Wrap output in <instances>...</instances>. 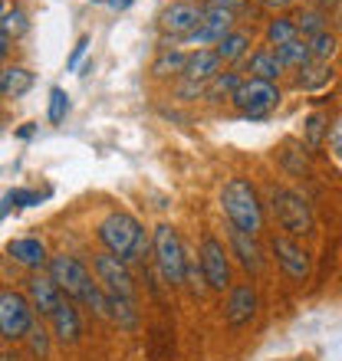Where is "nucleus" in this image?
Instances as JSON below:
<instances>
[{
	"label": "nucleus",
	"instance_id": "15",
	"mask_svg": "<svg viewBox=\"0 0 342 361\" xmlns=\"http://www.w3.org/2000/svg\"><path fill=\"white\" fill-rule=\"evenodd\" d=\"M23 293H27L30 305H33V312H37V319H49L53 315V309H57L66 295L59 293V286L53 283V276L43 269V273H30L27 283H23Z\"/></svg>",
	"mask_w": 342,
	"mask_h": 361
},
{
	"label": "nucleus",
	"instance_id": "20",
	"mask_svg": "<svg viewBox=\"0 0 342 361\" xmlns=\"http://www.w3.org/2000/svg\"><path fill=\"white\" fill-rule=\"evenodd\" d=\"M119 332L125 335H138L142 329V309H138V299H119V295H109V319Z\"/></svg>",
	"mask_w": 342,
	"mask_h": 361
},
{
	"label": "nucleus",
	"instance_id": "36",
	"mask_svg": "<svg viewBox=\"0 0 342 361\" xmlns=\"http://www.w3.org/2000/svg\"><path fill=\"white\" fill-rule=\"evenodd\" d=\"M89 43H93L89 37H79V39H76V47H73V53H69V59H66V69H69V73H76V69H79L83 56L89 53Z\"/></svg>",
	"mask_w": 342,
	"mask_h": 361
},
{
	"label": "nucleus",
	"instance_id": "14",
	"mask_svg": "<svg viewBox=\"0 0 342 361\" xmlns=\"http://www.w3.org/2000/svg\"><path fill=\"white\" fill-rule=\"evenodd\" d=\"M47 329H49V335H53V342H57V345H63V348H73V345L83 342V335H86L83 309H79L76 302L63 299V302L53 309V315L47 319Z\"/></svg>",
	"mask_w": 342,
	"mask_h": 361
},
{
	"label": "nucleus",
	"instance_id": "44",
	"mask_svg": "<svg viewBox=\"0 0 342 361\" xmlns=\"http://www.w3.org/2000/svg\"><path fill=\"white\" fill-rule=\"evenodd\" d=\"M316 4H319V7H336L339 0H316Z\"/></svg>",
	"mask_w": 342,
	"mask_h": 361
},
{
	"label": "nucleus",
	"instance_id": "12",
	"mask_svg": "<svg viewBox=\"0 0 342 361\" xmlns=\"http://www.w3.org/2000/svg\"><path fill=\"white\" fill-rule=\"evenodd\" d=\"M270 253H273L276 267L283 269L286 279H293V283H306L309 273H313V257H309V250L303 243H296L293 237H286V233H276L270 240Z\"/></svg>",
	"mask_w": 342,
	"mask_h": 361
},
{
	"label": "nucleus",
	"instance_id": "40",
	"mask_svg": "<svg viewBox=\"0 0 342 361\" xmlns=\"http://www.w3.org/2000/svg\"><path fill=\"white\" fill-rule=\"evenodd\" d=\"M208 4H218V7H228V10H234V13H237L247 0H208Z\"/></svg>",
	"mask_w": 342,
	"mask_h": 361
},
{
	"label": "nucleus",
	"instance_id": "1",
	"mask_svg": "<svg viewBox=\"0 0 342 361\" xmlns=\"http://www.w3.org/2000/svg\"><path fill=\"white\" fill-rule=\"evenodd\" d=\"M47 273L53 276V283L59 286V293L66 295L69 302L93 312L95 319H109V295L99 289L93 269L83 257H76V253H49Z\"/></svg>",
	"mask_w": 342,
	"mask_h": 361
},
{
	"label": "nucleus",
	"instance_id": "8",
	"mask_svg": "<svg viewBox=\"0 0 342 361\" xmlns=\"http://www.w3.org/2000/svg\"><path fill=\"white\" fill-rule=\"evenodd\" d=\"M89 269H93L95 283H99V289H102L105 295L135 299L138 286H135V273H132V267H129L125 259H119V257H112V253L99 250V253H93V267Z\"/></svg>",
	"mask_w": 342,
	"mask_h": 361
},
{
	"label": "nucleus",
	"instance_id": "17",
	"mask_svg": "<svg viewBox=\"0 0 342 361\" xmlns=\"http://www.w3.org/2000/svg\"><path fill=\"white\" fill-rule=\"evenodd\" d=\"M228 253L240 263V269H247L250 276H256L260 269H264L266 257H264V247L256 243V237H250V233H240V230L228 227Z\"/></svg>",
	"mask_w": 342,
	"mask_h": 361
},
{
	"label": "nucleus",
	"instance_id": "18",
	"mask_svg": "<svg viewBox=\"0 0 342 361\" xmlns=\"http://www.w3.org/2000/svg\"><path fill=\"white\" fill-rule=\"evenodd\" d=\"M37 86V73L30 66H20V63H7L0 66V99H23L30 89Z\"/></svg>",
	"mask_w": 342,
	"mask_h": 361
},
{
	"label": "nucleus",
	"instance_id": "2",
	"mask_svg": "<svg viewBox=\"0 0 342 361\" xmlns=\"http://www.w3.org/2000/svg\"><path fill=\"white\" fill-rule=\"evenodd\" d=\"M95 240L102 243L105 253L125 259L129 267L152 259V230H145L142 220L129 210H109L95 227Z\"/></svg>",
	"mask_w": 342,
	"mask_h": 361
},
{
	"label": "nucleus",
	"instance_id": "10",
	"mask_svg": "<svg viewBox=\"0 0 342 361\" xmlns=\"http://www.w3.org/2000/svg\"><path fill=\"white\" fill-rule=\"evenodd\" d=\"M201 10L204 4L198 0H171L168 7L162 10L158 17V30H162V47H175V43H184V39L198 30L201 23Z\"/></svg>",
	"mask_w": 342,
	"mask_h": 361
},
{
	"label": "nucleus",
	"instance_id": "25",
	"mask_svg": "<svg viewBox=\"0 0 342 361\" xmlns=\"http://www.w3.org/2000/svg\"><path fill=\"white\" fill-rule=\"evenodd\" d=\"M333 82V66L329 63H316L309 59L303 69H300V76H296V89H303V92H316V89H323Z\"/></svg>",
	"mask_w": 342,
	"mask_h": 361
},
{
	"label": "nucleus",
	"instance_id": "22",
	"mask_svg": "<svg viewBox=\"0 0 342 361\" xmlns=\"http://www.w3.org/2000/svg\"><path fill=\"white\" fill-rule=\"evenodd\" d=\"M247 79H264V82H276V79L283 76L286 69L280 66V59H276V53L270 47H260L254 49L247 59Z\"/></svg>",
	"mask_w": 342,
	"mask_h": 361
},
{
	"label": "nucleus",
	"instance_id": "6",
	"mask_svg": "<svg viewBox=\"0 0 342 361\" xmlns=\"http://www.w3.org/2000/svg\"><path fill=\"white\" fill-rule=\"evenodd\" d=\"M33 322H37V312L23 289H0V342L20 345Z\"/></svg>",
	"mask_w": 342,
	"mask_h": 361
},
{
	"label": "nucleus",
	"instance_id": "3",
	"mask_svg": "<svg viewBox=\"0 0 342 361\" xmlns=\"http://www.w3.org/2000/svg\"><path fill=\"white\" fill-rule=\"evenodd\" d=\"M220 210L228 217V227L240 230V233H250V237H260V230L266 224V207L256 188L247 178H230L224 180L220 188Z\"/></svg>",
	"mask_w": 342,
	"mask_h": 361
},
{
	"label": "nucleus",
	"instance_id": "29",
	"mask_svg": "<svg viewBox=\"0 0 342 361\" xmlns=\"http://www.w3.org/2000/svg\"><path fill=\"white\" fill-rule=\"evenodd\" d=\"M273 53L283 69H303L306 63H309V47H306V39H300V37L283 43V47H276Z\"/></svg>",
	"mask_w": 342,
	"mask_h": 361
},
{
	"label": "nucleus",
	"instance_id": "27",
	"mask_svg": "<svg viewBox=\"0 0 342 361\" xmlns=\"http://www.w3.org/2000/svg\"><path fill=\"white\" fill-rule=\"evenodd\" d=\"M27 33H30V17H27V10L7 7L4 13H0V37H4V39L17 43V39H23Z\"/></svg>",
	"mask_w": 342,
	"mask_h": 361
},
{
	"label": "nucleus",
	"instance_id": "33",
	"mask_svg": "<svg viewBox=\"0 0 342 361\" xmlns=\"http://www.w3.org/2000/svg\"><path fill=\"white\" fill-rule=\"evenodd\" d=\"M66 115H69V95H66V89L53 86V89H49V102H47V122L49 125H63V122H66Z\"/></svg>",
	"mask_w": 342,
	"mask_h": 361
},
{
	"label": "nucleus",
	"instance_id": "42",
	"mask_svg": "<svg viewBox=\"0 0 342 361\" xmlns=\"http://www.w3.org/2000/svg\"><path fill=\"white\" fill-rule=\"evenodd\" d=\"M0 361H20L17 352H0Z\"/></svg>",
	"mask_w": 342,
	"mask_h": 361
},
{
	"label": "nucleus",
	"instance_id": "38",
	"mask_svg": "<svg viewBox=\"0 0 342 361\" xmlns=\"http://www.w3.org/2000/svg\"><path fill=\"white\" fill-rule=\"evenodd\" d=\"M256 4H260V7H266V10H273V13L293 7V0H256Z\"/></svg>",
	"mask_w": 342,
	"mask_h": 361
},
{
	"label": "nucleus",
	"instance_id": "35",
	"mask_svg": "<svg viewBox=\"0 0 342 361\" xmlns=\"http://www.w3.org/2000/svg\"><path fill=\"white\" fill-rule=\"evenodd\" d=\"M178 99H181V102H194V99H204V82H191V79H181Z\"/></svg>",
	"mask_w": 342,
	"mask_h": 361
},
{
	"label": "nucleus",
	"instance_id": "47",
	"mask_svg": "<svg viewBox=\"0 0 342 361\" xmlns=\"http://www.w3.org/2000/svg\"><path fill=\"white\" fill-rule=\"evenodd\" d=\"M0 102H4V99H0Z\"/></svg>",
	"mask_w": 342,
	"mask_h": 361
},
{
	"label": "nucleus",
	"instance_id": "24",
	"mask_svg": "<svg viewBox=\"0 0 342 361\" xmlns=\"http://www.w3.org/2000/svg\"><path fill=\"white\" fill-rule=\"evenodd\" d=\"M20 345H23V355H27L30 361H47L49 352H53V335H49L47 322H43V319H37V322H33V329L27 332V338H23Z\"/></svg>",
	"mask_w": 342,
	"mask_h": 361
},
{
	"label": "nucleus",
	"instance_id": "28",
	"mask_svg": "<svg viewBox=\"0 0 342 361\" xmlns=\"http://www.w3.org/2000/svg\"><path fill=\"white\" fill-rule=\"evenodd\" d=\"M300 33H296V23L293 17H286V13H273V20L266 23V47L276 49L283 47V43H290V39H296Z\"/></svg>",
	"mask_w": 342,
	"mask_h": 361
},
{
	"label": "nucleus",
	"instance_id": "26",
	"mask_svg": "<svg viewBox=\"0 0 342 361\" xmlns=\"http://www.w3.org/2000/svg\"><path fill=\"white\" fill-rule=\"evenodd\" d=\"M240 82H244V76H240L237 69H220L218 76L204 82V99H211V102L230 99V95H234V89H237Z\"/></svg>",
	"mask_w": 342,
	"mask_h": 361
},
{
	"label": "nucleus",
	"instance_id": "37",
	"mask_svg": "<svg viewBox=\"0 0 342 361\" xmlns=\"http://www.w3.org/2000/svg\"><path fill=\"white\" fill-rule=\"evenodd\" d=\"M326 142H329V148H333V152L342 158V118L333 125V128H329V132H326Z\"/></svg>",
	"mask_w": 342,
	"mask_h": 361
},
{
	"label": "nucleus",
	"instance_id": "34",
	"mask_svg": "<svg viewBox=\"0 0 342 361\" xmlns=\"http://www.w3.org/2000/svg\"><path fill=\"white\" fill-rule=\"evenodd\" d=\"M326 132H329V125H326L323 115H309V118H306V145H309V148H319Z\"/></svg>",
	"mask_w": 342,
	"mask_h": 361
},
{
	"label": "nucleus",
	"instance_id": "13",
	"mask_svg": "<svg viewBox=\"0 0 342 361\" xmlns=\"http://www.w3.org/2000/svg\"><path fill=\"white\" fill-rule=\"evenodd\" d=\"M256 312H260V293H256V286L254 283L230 286L228 302H224V322H228V329H234V332L247 329L256 319Z\"/></svg>",
	"mask_w": 342,
	"mask_h": 361
},
{
	"label": "nucleus",
	"instance_id": "39",
	"mask_svg": "<svg viewBox=\"0 0 342 361\" xmlns=\"http://www.w3.org/2000/svg\"><path fill=\"white\" fill-rule=\"evenodd\" d=\"M10 53H13V43L0 37V66H7L10 63Z\"/></svg>",
	"mask_w": 342,
	"mask_h": 361
},
{
	"label": "nucleus",
	"instance_id": "41",
	"mask_svg": "<svg viewBox=\"0 0 342 361\" xmlns=\"http://www.w3.org/2000/svg\"><path fill=\"white\" fill-rule=\"evenodd\" d=\"M105 4H109V7L112 10H119V13H122V10H129L135 4V0H105Z\"/></svg>",
	"mask_w": 342,
	"mask_h": 361
},
{
	"label": "nucleus",
	"instance_id": "43",
	"mask_svg": "<svg viewBox=\"0 0 342 361\" xmlns=\"http://www.w3.org/2000/svg\"><path fill=\"white\" fill-rule=\"evenodd\" d=\"M37 132V128H33V125H23V128H20V138H30V135Z\"/></svg>",
	"mask_w": 342,
	"mask_h": 361
},
{
	"label": "nucleus",
	"instance_id": "21",
	"mask_svg": "<svg viewBox=\"0 0 342 361\" xmlns=\"http://www.w3.org/2000/svg\"><path fill=\"white\" fill-rule=\"evenodd\" d=\"M220 59L214 49H191L188 59H184V73H181V79H191V82H208V79H214L220 73Z\"/></svg>",
	"mask_w": 342,
	"mask_h": 361
},
{
	"label": "nucleus",
	"instance_id": "45",
	"mask_svg": "<svg viewBox=\"0 0 342 361\" xmlns=\"http://www.w3.org/2000/svg\"><path fill=\"white\" fill-rule=\"evenodd\" d=\"M4 10H7V0H0V13H4Z\"/></svg>",
	"mask_w": 342,
	"mask_h": 361
},
{
	"label": "nucleus",
	"instance_id": "19",
	"mask_svg": "<svg viewBox=\"0 0 342 361\" xmlns=\"http://www.w3.org/2000/svg\"><path fill=\"white\" fill-rule=\"evenodd\" d=\"M250 47H254V33H250V30L234 27L228 37L214 47V53H218L220 66H237V63H244V59L250 56Z\"/></svg>",
	"mask_w": 342,
	"mask_h": 361
},
{
	"label": "nucleus",
	"instance_id": "4",
	"mask_svg": "<svg viewBox=\"0 0 342 361\" xmlns=\"http://www.w3.org/2000/svg\"><path fill=\"white\" fill-rule=\"evenodd\" d=\"M188 250H184V240H181L178 227L175 224H158L152 230V263L155 273L168 289H178L184 286V273H188Z\"/></svg>",
	"mask_w": 342,
	"mask_h": 361
},
{
	"label": "nucleus",
	"instance_id": "46",
	"mask_svg": "<svg viewBox=\"0 0 342 361\" xmlns=\"http://www.w3.org/2000/svg\"><path fill=\"white\" fill-rule=\"evenodd\" d=\"M89 4H105V0H89Z\"/></svg>",
	"mask_w": 342,
	"mask_h": 361
},
{
	"label": "nucleus",
	"instance_id": "9",
	"mask_svg": "<svg viewBox=\"0 0 342 361\" xmlns=\"http://www.w3.org/2000/svg\"><path fill=\"white\" fill-rule=\"evenodd\" d=\"M280 99H283V95H280V86H276V82L247 79V76H244V82L234 89V95H230L234 109H237L244 118H266L270 112L280 109Z\"/></svg>",
	"mask_w": 342,
	"mask_h": 361
},
{
	"label": "nucleus",
	"instance_id": "32",
	"mask_svg": "<svg viewBox=\"0 0 342 361\" xmlns=\"http://www.w3.org/2000/svg\"><path fill=\"white\" fill-rule=\"evenodd\" d=\"M306 47H309V59H316V63H329V59L339 53V43H336V37L329 30H323V33L313 39H306Z\"/></svg>",
	"mask_w": 342,
	"mask_h": 361
},
{
	"label": "nucleus",
	"instance_id": "30",
	"mask_svg": "<svg viewBox=\"0 0 342 361\" xmlns=\"http://www.w3.org/2000/svg\"><path fill=\"white\" fill-rule=\"evenodd\" d=\"M293 23H296L300 39H313L326 30V13L323 10H300V13L293 17Z\"/></svg>",
	"mask_w": 342,
	"mask_h": 361
},
{
	"label": "nucleus",
	"instance_id": "31",
	"mask_svg": "<svg viewBox=\"0 0 342 361\" xmlns=\"http://www.w3.org/2000/svg\"><path fill=\"white\" fill-rule=\"evenodd\" d=\"M40 200H43V194L40 190H30V188H13L4 194V200H0V217L7 214V210L13 207H37Z\"/></svg>",
	"mask_w": 342,
	"mask_h": 361
},
{
	"label": "nucleus",
	"instance_id": "11",
	"mask_svg": "<svg viewBox=\"0 0 342 361\" xmlns=\"http://www.w3.org/2000/svg\"><path fill=\"white\" fill-rule=\"evenodd\" d=\"M234 27H237V13H234V10L218 7V4H204L198 30H194L184 43L194 49H214Z\"/></svg>",
	"mask_w": 342,
	"mask_h": 361
},
{
	"label": "nucleus",
	"instance_id": "7",
	"mask_svg": "<svg viewBox=\"0 0 342 361\" xmlns=\"http://www.w3.org/2000/svg\"><path fill=\"white\" fill-rule=\"evenodd\" d=\"M198 269L208 293H228L234 286V269H230V253L224 240L214 233H204L198 243Z\"/></svg>",
	"mask_w": 342,
	"mask_h": 361
},
{
	"label": "nucleus",
	"instance_id": "16",
	"mask_svg": "<svg viewBox=\"0 0 342 361\" xmlns=\"http://www.w3.org/2000/svg\"><path fill=\"white\" fill-rule=\"evenodd\" d=\"M7 257L17 263V267H23L27 273H43L49 263V247L43 237H33V233H27V237H13L7 240Z\"/></svg>",
	"mask_w": 342,
	"mask_h": 361
},
{
	"label": "nucleus",
	"instance_id": "5",
	"mask_svg": "<svg viewBox=\"0 0 342 361\" xmlns=\"http://www.w3.org/2000/svg\"><path fill=\"white\" fill-rule=\"evenodd\" d=\"M270 214H273L276 227L286 237H309L316 230V214L309 207V200L293 188H273L270 190Z\"/></svg>",
	"mask_w": 342,
	"mask_h": 361
},
{
	"label": "nucleus",
	"instance_id": "23",
	"mask_svg": "<svg viewBox=\"0 0 342 361\" xmlns=\"http://www.w3.org/2000/svg\"><path fill=\"white\" fill-rule=\"evenodd\" d=\"M184 59H188L184 49L162 47L158 49V56L152 59V76L155 79H181V73H184Z\"/></svg>",
	"mask_w": 342,
	"mask_h": 361
}]
</instances>
